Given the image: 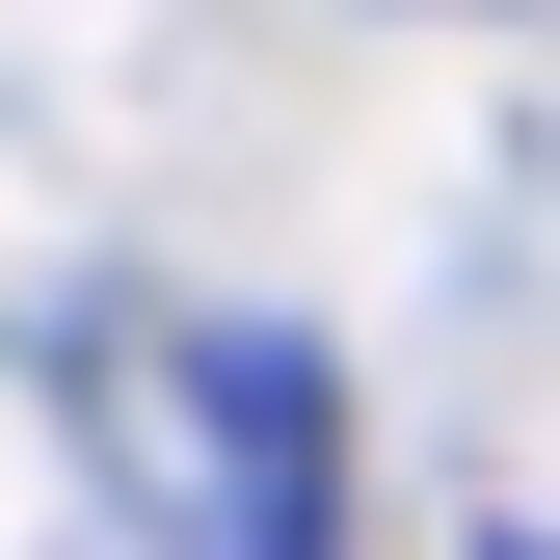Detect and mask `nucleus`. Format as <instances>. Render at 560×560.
I'll return each mask as SVG.
<instances>
[{
  "label": "nucleus",
  "instance_id": "f257e3e1",
  "mask_svg": "<svg viewBox=\"0 0 560 560\" xmlns=\"http://www.w3.org/2000/svg\"><path fill=\"white\" fill-rule=\"evenodd\" d=\"M81 454L161 560H347V374L294 320H133Z\"/></svg>",
  "mask_w": 560,
  "mask_h": 560
},
{
  "label": "nucleus",
  "instance_id": "f03ea898",
  "mask_svg": "<svg viewBox=\"0 0 560 560\" xmlns=\"http://www.w3.org/2000/svg\"><path fill=\"white\" fill-rule=\"evenodd\" d=\"M508 560H534V534H508Z\"/></svg>",
  "mask_w": 560,
  "mask_h": 560
}]
</instances>
